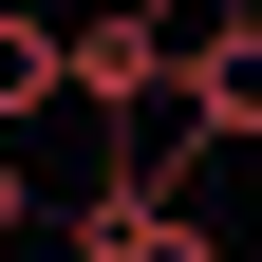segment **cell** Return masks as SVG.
Returning <instances> with one entry per match:
<instances>
[{
	"label": "cell",
	"mask_w": 262,
	"mask_h": 262,
	"mask_svg": "<svg viewBox=\"0 0 262 262\" xmlns=\"http://www.w3.org/2000/svg\"><path fill=\"white\" fill-rule=\"evenodd\" d=\"M56 262H225L206 225H187V187H131V169H94L75 187V244Z\"/></svg>",
	"instance_id": "2"
},
{
	"label": "cell",
	"mask_w": 262,
	"mask_h": 262,
	"mask_svg": "<svg viewBox=\"0 0 262 262\" xmlns=\"http://www.w3.org/2000/svg\"><path fill=\"white\" fill-rule=\"evenodd\" d=\"M75 113V19H38V0H0V131Z\"/></svg>",
	"instance_id": "3"
},
{
	"label": "cell",
	"mask_w": 262,
	"mask_h": 262,
	"mask_svg": "<svg viewBox=\"0 0 262 262\" xmlns=\"http://www.w3.org/2000/svg\"><path fill=\"white\" fill-rule=\"evenodd\" d=\"M38 225L56 206H38V169H19V131H0V244H38Z\"/></svg>",
	"instance_id": "4"
},
{
	"label": "cell",
	"mask_w": 262,
	"mask_h": 262,
	"mask_svg": "<svg viewBox=\"0 0 262 262\" xmlns=\"http://www.w3.org/2000/svg\"><path fill=\"white\" fill-rule=\"evenodd\" d=\"M187 150H262V0H206V38H187Z\"/></svg>",
	"instance_id": "1"
}]
</instances>
